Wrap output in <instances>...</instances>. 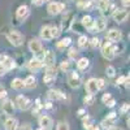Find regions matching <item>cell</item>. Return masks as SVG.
Instances as JSON below:
<instances>
[{
    "mask_svg": "<svg viewBox=\"0 0 130 130\" xmlns=\"http://www.w3.org/2000/svg\"><path fill=\"white\" fill-rule=\"evenodd\" d=\"M57 130H69V125L65 121H60L57 124Z\"/></svg>",
    "mask_w": 130,
    "mask_h": 130,
    "instance_id": "34",
    "label": "cell"
},
{
    "mask_svg": "<svg viewBox=\"0 0 130 130\" xmlns=\"http://www.w3.org/2000/svg\"><path fill=\"white\" fill-rule=\"evenodd\" d=\"M105 73L108 77H115V74H116V69L112 67V65H108L107 69H105Z\"/></svg>",
    "mask_w": 130,
    "mask_h": 130,
    "instance_id": "32",
    "label": "cell"
},
{
    "mask_svg": "<svg viewBox=\"0 0 130 130\" xmlns=\"http://www.w3.org/2000/svg\"><path fill=\"white\" fill-rule=\"evenodd\" d=\"M73 18H74V14L73 13H68L67 16L64 17V20H62V25H61L60 30H64V31L70 30L72 25H73Z\"/></svg>",
    "mask_w": 130,
    "mask_h": 130,
    "instance_id": "14",
    "label": "cell"
},
{
    "mask_svg": "<svg viewBox=\"0 0 130 130\" xmlns=\"http://www.w3.org/2000/svg\"><path fill=\"white\" fill-rule=\"evenodd\" d=\"M77 115H78V117H85L86 116V111L83 109V108H81V109H78Z\"/></svg>",
    "mask_w": 130,
    "mask_h": 130,
    "instance_id": "44",
    "label": "cell"
},
{
    "mask_svg": "<svg viewBox=\"0 0 130 130\" xmlns=\"http://www.w3.org/2000/svg\"><path fill=\"white\" fill-rule=\"evenodd\" d=\"M77 55H78V51L75 50L74 47L69 48V52H68V56H69V59H75V57H77Z\"/></svg>",
    "mask_w": 130,
    "mask_h": 130,
    "instance_id": "33",
    "label": "cell"
},
{
    "mask_svg": "<svg viewBox=\"0 0 130 130\" xmlns=\"http://www.w3.org/2000/svg\"><path fill=\"white\" fill-rule=\"evenodd\" d=\"M112 17L116 22H125L129 17V12L126 9H115L113 13H112Z\"/></svg>",
    "mask_w": 130,
    "mask_h": 130,
    "instance_id": "6",
    "label": "cell"
},
{
    "mask_svg": "<svg viewBox=\"0 0 130 130\" xmlns=\"http://www.w3.org/2000/svg\"><path fill=\"white\" fill-rule=\"evenodd\" d=\"M20 130H31V127H30V125H29V124H25V125L21 126V129H20Z\"/></svg>",
    "mask_w": 130,
    "mask_h": 130,
    "instance_id": "46",
    "label": "cell"
},
{
    "mask_svg": "<svg viewBox=\"0 0 130 130\" xmlns=\"http://www.w3.org/2000/svg\"><path fill=\"white\" fill-rule=\"evenodd\" d=\"M7 95H8L7 90L3 87L2 85H0V99H4V98H7Z\"/></svg>",
    "mask_w": 130,
    "mask_h": 130,
    "instance_id": "39",
    "label": "cell"
},
{
    "mask_svg": "<svg viewBox=\"0 0 130 130\" xmlns=\"http://www.w3.org/2000/svg\"><path fill=\"white\" fill-rule=\"evenodd\" d=\"M31 3L34 5H37V7H40L43 3H44V0H31Z\"/></svg>",
    "mask_w": 130,
    "mask_h": 130,
    "instance_id": "42",
    "label": "cell"
},
{
    "mask_svg": "<svg viewBox=\"0 0 130 130\" xmlns=\"http://www.w3.org/2000/svg\"><path fill=\"white\" fill-rule=\"evenodd\" d=\"M14 104L17 105L18 109H21V111H27L29 108L31 107V100L27 99V98L24 96V95H18V96L16 98V100H14Z\"/></svg>",
    "mask_w": 130,
    "mask_h": 130,
    "instance_id": "5",
    "label": "cell"
},
{
    "mask_svg": "<svg viewBox=\"0 0 130 130\" xmlns=\"http://www.w3.org/2000/svg\"><path fill=\"white\" fill-rule=\"evenodd\" d=\"M121 38H122V34H121V31L120 30H117V29H111L109 31H108V34H107V39L109 40L111 43H118V42H121Z\"/></svg>",
    "mask_w": 130,
    "mask_h": 130,
    "instance_id": "8",
    "label": "cell"
},
{
    "mask_svg": "<svg viewBox=\"0 0 130 130\" xmlns=\"http://www.w3.org/2000/svg\"><path fill=\"white\" fill-rule=\"evenodd\" d=\"M39 126L43 130H50L53 126V120H52L50 116H44V115H43L39 118Z\"/></svg>",
    "mask_w": 130,
    "mask_h": 130,
    "instance_id": "9",
    "label": "cell"
},
{
    "mask_svg": "<svg viewBox=\"0 0 130 130\" xmlns=\"http://www.w3.org/2000/svg\"><path fill=\"white\" fill-rule=\"evenodd\" d=\"M53 81H55V77H50V75H44V77H43V82L46 85H52Z\"/></svg>",
    "mask_w": 130,
    "mask_h": 130,
    "instance_id": "37",
    "label": "cell"
},
{
    "mask_svg": "<svg viewBox=\"0 0 130 130\" xmlns=\"http://www.w3.org/2000/svg\"><path fill=\"white\" fill-rule=\"evenodd\" d=\"M67 79H68V85L70 86L72 89H78L81 86V78L79 75L73 72V70H69L68 74H67Z\"/></svg>",
    "mask_w": 130,
    "mask_h": 130,
    "instance_id": "4",
    "label": "cell"
},
{
    "mask_svg": "<svg viewBox=\"0 0 130 130\" xmlns=\"http://www.w3.org/2000/svg\"><path fill=\"white\" fill-rule=\"evenodd\" d=\"M44 75H50V77H55L56 78V68H55V65H52V67H47Z\"/></svg>",
    "mask_w": 130,
    "mask_h": 130,
    "instance_id": "28",
    "label": "cell"
},
{
    "mask_svg": "<svg viewBox=\"0 0 130 130\" xmlns=\"http://www.w3.org/2000/svg\"><path fill=\"white\" fill-rule=\"evenodd\" d=\"M90 46H91L92 48H96V47H99V46H100V40L98 39V38H92V39L90 40Z\"/></svg>",
    "mask_w": 130,
    "mask_h": 130,
    "instance_id": "35",
    "label": "cell"
},
{
    "mask_svg": "<svg viewBox=\"0 0 130 130\" xmlns=\"http://www.w3.org/2000/svg\"><path fill=\"white\" fill-rule=\"evenodd\" d=\"M72 43L70 38H62L60 42H57V48H65V47H69Z\"/></svg>",
    "mask_w": 130,
    "mask_h": 130,
    "instance_id": "26",
    "label": "cell"
},
{
    "mask_svg": "<svg viewBox=\"0 0 130 130\" xmlns=\"http://www.w3.org/2000/svg\"><path fill=\"white\" fill-rule=\"evenodd\" d=\"M2 111H3V113L7 115V116H12L13 112H14V104H13V102L9 100V99L4 100L3 104H2Z\"/></svg>",
    "mask_w": 130,
    "mask_h": 130,
    "instance_id": "10",
    "label": "cell"
},
{
    "mask_svg": "<svg viewBox=\"0 0 130 130\" xmlns=\"http://www.w3.org/2000/svg\"><path fill=\"white\" fill-rule=\"evenodd\" d=\"M64 8H65L64 3H50L48 7H47V10H48V13L51 16H56L60 12H62Z\"/></svg>",
    "mask_w": 130,
    "mask_h": 130,
    "instance_id": "7",
    "label": "cell"
},
{
    "mask_svg": "<svg viewBox=\"0 0 130 130\" xmlns=\"http://www.w3.org/2000/svg\"><path fill=\"white\" fill-rule=\"evenodd\" d=\"M109 130H122V129H120V127H115V126H113V127H111Z\"/></svg>",
    "mask_w": 130,
    "mask_h": 130,
    "instance_id": "50",
    "label": "cell"
},
{
    "mask_svg": "<svg viewBox=\"0 0 130 130\" xmlns=\"http://www.w3.org/2000/svg\"><path fill=\"white\" fill-rule=\"evenodd\" d=\"M40 38L44 40H51V26H43L40 29Z\"/></svg>",
    "mask_w": 130,
    "mask_h": 130,
    "instance_id": "22",
    "label": "cell"
},
{
    "mask_svg": "<svg viewBox=\"0 0 130 130\" xmlns=\"http://www.w3.org/2000/svg\"><path fill=\"white\" fill-rule=\"evenodd\" d=\"M47 96H48V99H51V100H59V99H64V98H65V94L61 92L60 90L51 89V90L47 92Z\"/></svg>",
    "mask_w": 130,
    "mask_h": 130,
    "instance_id": "18",
    "label": "cell"
},
{
    "mask_svg": "<svg viewBox=\"0 0 130 130\" xmlns=\"http://www.w3.org/2000/svg\"><path fill=\"white\" fill-rule=\"evenodd\" d=\"M29 16V8L27 5H20L16 10V17L18 21H24Z\"/></svg>",
    "mask_w": 130,
    "mask_h": 130,
    "instance_id": "15",
    "label": "cell"
},
{
    "mask_svg": "<svg viewBox=\"0 0 130 130\" xmlns=\"http://www.w3.org/2000/svg\"><path fill=\"white\" fill-rule=\"evenodd\" d=\"M55 60H56L55 53L50 50V51L44 52V57H43L42 62H43V65H46V67H52V65H55Z\"/></svg>",
    "mask_w": 130,
    "mask_h": 130,
    "instance_id": "11",
    "label": "cell"
},
{
    "mask_svg": "<svg viewBox=\"0 0 130 130\" xmlns=\"http://www.w3.org/2000/svg\"><path fill=\"white\" fill-rule=\"evenodd\" d=\"M83 102H85L86 104H89V105H91V104L94 103V95H87V96H85V99H83Z\"/></svg>",
    "mask_w": 130,
    "mask_h": 130,
    "instance_id": "38",
    "label": "cell"
},
{
    "mask_svg": "<svg viewBox=\"0 0 130 130\" xmlns=\"http://www.w3.org/2000/svg\"><path fill=\"white\" fill-rule=\"evenodd\" d=\"M7 39L10 44L14 46V47H20V46H22V43H24V37L16 30L9 31L7 34Z\"/></svg>",
    "mask_w": 130,
    "mask_h": 130,
    "instance_id": "2",
    "label": "cell"
},
{
    "mask_svg": "<svg viewBox=\"0 0 130 130\" xmlns=\"http://www.w3.org/2000/svg\"><path fill=\"white\" fill-rule=\"evenodd\" d=\"M115 124V120H111V118H105V120L102 121V127L103 129H107V130H109L111 127H113L112 125Z\"/></svg>",
    "mask_w": 130,
    "mask_h": 130,
    "instance_id": "27",
    "label": "cell"
},
{
    "mask_svg": "<svg viewBox=\"0 0 130 130\" xmlns=\"http://www.w3.org/2000/svg\"><path fill=\"white\" fill-rule=\"evenodd\" d=\"M0 64L3 65V67L9 70V69H13L16 67V64H14V60L12 57H9V56H3L2 59H0Z\"/></svg>",
    "mask_w": 130,
    "mask_h": 130,
    "instance_id": "17",
    "label": "cell"
},
{
    "mask_svg": "<svg viewBox=\"0 0 130 130\" xmlns=\"http://www.w3.org/2000/svg\"><path fill=\"white\" fill-rule=\"evenodd\" d=\"M43 67V62L40 61V60H38V59H31L29 62H27V68L30 69V70H37V69H40Z\"/></svg>",
    "mask_w": 130,
    "mask_h": 130,
    "instance_id": "20",
    "label": "cell"
},
{
    "mask_svg": "<svg viewBox=\"0 0 130 130\" xmlns=\"http://www.w3.org/2000/svg\"><path fill=\"white\" fill-rule=\"evenodd\" d=\"M111 99H112L111 94H108V92H107V94H104V95H103V98H102V102H103V103L105 104V103H107L108 100H111Z\"/></svg>",
    "mask_w": 130,
    "mask_h": 130,
    "instance_id": "40",
    "label": "cell"
},
{
    "mask_svg": "<svg viewBox=\"0 0 130 130\" xmlns=\"http://www.w3.org/2000/svg\"><path fill=\"white\" fill-rule=\"evenodd\" d=\"M102 55H103V57L104 59H107V60H113L115 59V52H113V50H112V43L108 40L107 38L104 39V42H103V44H102Z\"/></svg>",
    "mask_w": 130,
    "mask_h": 130,
    "instance_id": "3",
    "label": "cell"
},
{
    "mask_svg": "<svg viewBox=\"0 0 130 130\" xmlns=\"http://www.w3.org/2000/svg\"><path fill=\"white\" fill-rule=\"evenodd\" d=\"M7 72H8V70H7V69H5V68L3 67L2 64H0V77H3V75H4V74H5Z\"/></svg>",
    "mask_w": 130,
    "mask_h": 130,
    "instance_id": "45",
    "label": "cell"
},
{
    "mask_svg": "<svg viewBox=\"0 0 130 130\" xmlns=\"http://www.w3.org/2000/svg\"><path fill=\"white\" fill-rule=\"evenodd\" d=\"M115 104H116V102H115L113 99H111V100H108V102L105 103V105H107V107H109V108H113V107H115Z\"/></svg>",
    "mask_w": 130,
    "mask_h": 130,
    "instance_id": "43",
    "label": "cell"
},
{
    "mask_svg": "<svg viewBox=\"0 0 130 130\" xmlns=\"http://www.w3.org/2000/svg\"><path fill=\"white\" fill-rule=\"evenodd\" d=\"M37 130H43V129H40V127H39V129H37Z\"/></svg>",
    "mask_w": 130,
    "mask_h": 130,
    "instance_id": "52",
    "label": "cell"
},
{
    "mask_svg": "<svg viewBox=\"0 0 130 130\" xmlns=\"http://www.w3.org/2000/svg\"><path fill=\"white\" fill-rule=\"evenodd\" d=\"M121 3H122V5H124V7H129L130 0H121Z\"/></svg>",
    "mask_w": 130,
    "mask_h": 130,
    "instance_id": "49",
    "label": "cell"
},
{
    "mask_svg": "<svg viewBox=\"0 0 130 130\" xmlns=\"http://www.w3.org/2000/svg\"><path fill=\"white\" fill-rule=\"evenodd\" d=\"M44 108H46V109H51V108H52V102H47L44 104Z\"/></svg>",
    "mask_w": 130,
    "mask_h": 130,
    "instance_id": "47",
    "label": "cell"
},
{
    "mask_svg": "<svg viewBox=\"0 0 130 130\" xmlns=\"http://www.w3.org/2000/svg\"><path fill=\"white\" fill-rule=\"evenodd\" d=\"M87 44H89V39L86 38V35H81L79 39H78V46L81 48H83V47H86Z\"/></svg>",
    "mask_w": 130,
    "mask_h": 130,
    "instance_id": "31",
    "label": "cell"
},
{
    "mask_svg": "<svg viewBox=\"0 0 130 130\" xmlns=\"http://www.w3.org/2000/svg\"><path fill=\"white\" fill-rule=\"evenodd\" d=\"M24 86L26 89H34L37 86V78L34 75H27L26 79L24 81Z\"/></svg>",
    "mask_w": 130,
    "mask_h": 130,
    "instance_id": "21",
    "label": "cell"
},
{
    "mask_svg": "<svg viewBox=\"0 0 130 130\" xmlns=\"http://www.w3.org/2000/svg\"><path fill=\"white\" fill-rule=\"evenodd\" d=\"M29 50L30 52H32L35 55V59L38 60H43L44 57V52H43V47H42V42H39L38 39H31L29 42Z\"/></svg>",
    "mask_w": 130,
    "mask_h": 130,
    "instance_id": "1",
    "label": "cell"
},
{
    "mask_svg": "<svg viewBox=\"0 0 130 130\" xmlns=\"http://www.w3.org/2000/svg\"><path fill=\"white\" fill-rule=\"evenodd\" d=\"M81 24H82L83 27H86L87 30H90L91 32H95V29H94V18H92L91 16H83Z\"/></svg>",
    "mask_w": 130,
    "mask_h": 130,
    "instance_id": "16",
    "label": "cell"
},
{
    "mask_svg": "<svg viewBox=\"0 0 130 130\" xmlns=\"http://www.w3.org/2000/svg\"><path fill=\"white\" fill-rule=\"evenodd\" d=\"M4 127H5V130H17L18 129V122H17L16 118L9 117L4 122Z\"/></svg>",
    "mask_w": 130,
    "mask_h": 130,
    "instance_id": "19",
    "label": "cell"
},
{
    "mask_svg": "<svg viewBox=\"0 0 130 130\" xmlns=\"http://www.w3.org/2000/svg\"><path fill=\"white\" fill-rule=\"evenodd\" d=\"M92 130H100V129L98 127V126H92Z\"/></svg>",
    "mask_w": 130,
    "mask_h": 130,
    "instance_id": "51",
    "label": "cell"
},
{
    "mask_svg": "<svg viewBox=\"0 0 130 130\" xmlns=\"http://www.w3.org/2000/svg\"><path fill=\"white\" fill-rule=\"evenodd\" d=\"M89 67V59H86V57H82L77 61V68L79 70H85L86 68Z\"/></svg>",
    "mask_w": 130,
    "mask_h": 130,
    "instance_id": "25",
    "label": "cell"
},
{
    "mask_svg": "<svg viewBox=\"0 0 130 130\" xmlns=\"http://www.w3.org/2000/svg\"><path fill=\"white\" fill-rule=\"evenodd\" d=\"M61 34V30L57 26H51V37L52 38H59V35Z\"/></svg>",
    "mask_w": 130,
    "mask_h": 130,
    "instance_id": "30",
    "label": "cell"
},
{
    "mask_svg": "<svg viewBox=\"0 0 130 130\" xmlns=\"http://www.w3.org/2000/svg\"><path fill=\"white\" fill-rule=\"evenodd\" d=\"M94 29L96 32H100V31H104L107 29V20L104 17H99L94 20Z\"/></svg>",
    "mask_w": 130,
    "mask_h": 130,
    "instance_id": "13",
    "label": "cell"
},
{
    "mask_svg": "<svg viewBox=\"0 0 130 130\" xmlns=\"http://www.w3.org/2000/svg\"><path fill=\"white\" fill-rule=\"evenodd\" d=\"M96 85H98V90H103L105 87V81L103 78H99L96 79Z\"/></svg>",
    "mask_w": 130,
    "mask_h": 130,
    "instance_id": "36",
    "label": "cell"
},
{
    "mask_svg": "<svg viewBox=\"0 0 130 130\" xmlns=\"http://www.w3.org/2000/svg\"><path fill=\"white\" fill-rule=\"evenodd\" d=\"M125 81H126V77L125 75H121V77H118V79H117V85H122V83H125Z\"/></svg>",
    "mask_w": 130,
    "mask_h": 130,
    "instance_id": "41",
    "label": "cell"
},
{
    "mask_svg": "<svg viewBox=\"0 0 130 130\" xmlns=\"http://www.w3.org/2000/svg\"><path fill=\"white\" fill-rule=\"evenodd\" d=\"M126 111H129V104H124L121 108V112H126Z\"/></svg>",
    "mask_w": 130,
    "mask_h": 130,
    "instance_id": "48",
    "label": "cell"
},
{
    "mask_svg": "<svg viewBox=\"0 0 130 130\" xmlns=\"http://www.w3.org/2000/svg\"><path fill=\"white\" fill-rule=\"evenodd\" d=\"M60 69H61L62 72H65V73H68V72L70 70V61H69V60L62 61L61 65H60Z\"/></svg>",
    "mask_w": 130,
    "mask_h": 130,
    "instance_id": "29",
    "label": "cell"
},
{
    "mask_svg": "<svg viewBox=\"0 0 130 130\" xmlns=\"http://www.w3.org/2000/svg\"><path fill=\"white\" fill-rule=\"evenodd\" d=\"M109 5H111L109 0H98V8H99V10H102V12H104V13H107Z\"/></svg>",
    "mask_w": 130,
    "mask_h": 130,
    "instance_id": "23",
    "label": "cell"
},
{
    "mask_svg": "<svg viewBox=\"0 0 130 130\" xmlns=\"http://www.w3.org/2000/svg\"><path fill=\"white\" fill-rule=\"evenodd\" d=\"M86 91L89 95H95L98 91V85H96V78H90L86 82Z\"/></svg>",
    "mask_w": 130,
    "mask_h": 130,
    "instance_id": "12",
    "label": "cell"
},
{
    "mask_svg": "<svg viewBox=\"0 0 130 130\" xmlns=\"http://www.w3.org/2000/svg\"><path fill=\"white\" fill-rule=\"evenodd\" d=\"M10 86H12L13 90H22L25 86H24V81L21 78H14L12 81V83H10Z\"/></svg>",
    "mask_w": 130,
    "mask_h": 130,
    "instance_id": "24",
    "label": "cell"
}]
</instances>
